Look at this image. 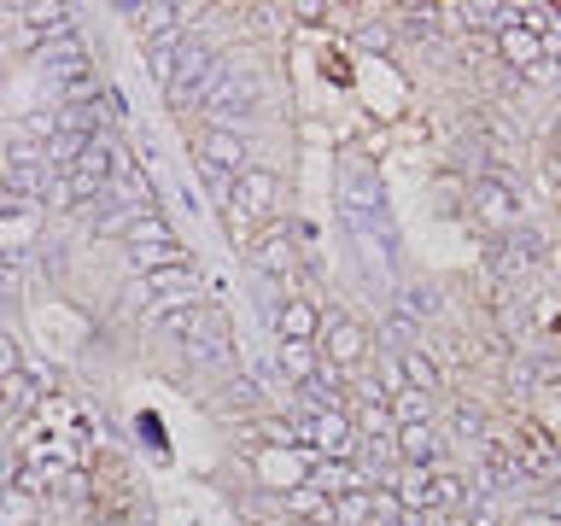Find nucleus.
<instances>
[{"label": "nucleus", "mask_w": 561, "mask_h": 526, "mask_svg": "<svg viewBox=\"0 0 561 526\" xmlns=\"http://www.w3.org/2000/svg\"><path fill=\"white\" fill-rule=\"evenodd\" d=\"M193 158H199V170H222V175H240V170H252V147H245V135L234 129H205L193 135Z\"/></svg>", "instance_id": "423d86ee"}, {"label": "nucleus", "mask_w": 561, "mask_h": 526, "mask_svg": "<svg viewBox=\"0 0 561 526\" xmlns=\"http://www.w3.org/2000/svg\"><path fill=\"white\" fill-rule=\"evenodd\" d=\"M275 368H280V386H305L316 368H322V351L316 345H298V340H280V351H275Z\"/></svg>", "instance_id": "dca6fc26"}, {"label": "nucleus", "mask_w": 561, "mask_h": 526, "mask_svg": "<svg viewBox=\"0 0 561 526\" xmlns=\"http://www.w3.org/2000/svg\"><path fill=\"white\" fill-rule=\"evenodd\" d=\"M42 77L59 82V88L94 77V59H88V42H82V35H65V42H47V47H42Z\"/></svg>", "instance_id": "6e6552de"}, {"label": "nucleus", "mask_w": 561, "mask_h": 526, "mask_svg": "<svg viewBox=\"0 0 561 526\" xmlns=\"http://www.w3.org/2000/svg\"><path fill=\"white\" fill-rule=\"evenodd\" d=\"M520 82L526 88H556V94H561V65L556 59H538L533 70H520Z\"/></svg>", "instance_id": "c85d7f7f"}, {"label": "nucleus", "mask_w": 561, "mask_h": 526, "mask_svg": "<svg viewBox=\"0 0 561 526\" xmlns=\"http://www.w3.org/2000/svg\"><path fill=\"white\" fill-rule=\"evenodd\" d=\"M228 210H240V217L252 222V228L287 217V210H280V175H275L270 164L240 170V175H234V205H228Z\"/></svg>", "instance_id": "39448f33"}, {"label": "nucleus", "mask_w": 561, "mask_h": 526, "mask_svg": "<svg viewBox=\"0 0 561 526\" xmlns=\"http://www.w3.org/2000/svg\"><path fill=\"white\" fill-rule=\"evenodd\" d=\"M538 508H543V515H556L561 521V480H550V485H538V498H533Z\"/></svg>", "instance_id": "473e14b6"}, {"label": "nucleus", "mask_w": 561, "mask_h": 526, "mask_svg": "<svg viewBox=\"0 0 561 526\" xmlns=\"http://www.w3.org/2000/svg\"><path fill=\"white\" fill-rule=\"evenodd\" d=\"M245 263H252V275H263V281H298V240H293V217H275V222H263L257 235H252V245H245ZM298 293V287H293Z\"/></svg>", "instance_id": "7ed1b4c3"}, {"label": "nucleus", "mask_w": 561, "mask_h": 526, "mask_svg": "<svg viewBox=\"0 0 561 526\" xmlns=\"http://www.w3.org/2000/svg\"><path fill=\"white\" fill-rule=\"evenodd\" d=\"M270 403H275V398L263 392V386L245 375V368H240V375H228L222 392H217V410H222V415H240V421H257L263 410H270Z\"/></svg>", "instance_id": "f8f14e48"}, {"label": "nucleus", "mask_w": 561, "mask_h": 526, "mask_svg": "<svg viewBox=\"0 0 561 526\" xmlns=\"http://www.w3.org/2000/svg\"><path fill=\"white\" fill-rule=\"evenodd\" d=\"M403 526H456L445 508H410V515H403Z\"/></svg>", "instance_id": "2f4dec72"}, {"label": "nucleus", "mask_w": 561, "mask_h": 526, "mask_svg": "<svg viewBox=\"0 0 561 526\" xmlns=\"http://www.w3.org/2000/svg\"><path fill=\"white\" fill-rule=\"evenodd\" d=\"M351 47L357 53H392V24H386L380 12L357 18V24H351Z\"/></svg>", "instance_id": "b1692460"}, {"label": "nucleus", "mask_w": 561, "mask_h": 526, "mask_svg": "<svg viewBox=\"0 0 561 526\" xmlns=\"http://www.w3.org/2000/svg\"><path fill=\"white\" fill-rule=\"evenodd\" d=\"M491 47H497V65H503V70H515V77H520V70H533V65L543 59V42H538V35L526 30V24L497 30V35H491Z\"/></svg>", "instance_id": "4468645a"}, {"label": "nucleus", "mask_w": 561, "mask_h": 526, "mask_svg": "<svg viewBox=\"0 0 561 526\" xmlns=\"http://www.w3.org/2000/svg\"><path fill=\"white\" fill-rule=\"evenodd\" d=\"M462 210L485 228V235H497V240L515 235V228L526 222V217H520V210H526V205H520V187H515V175H503V170H480V175H473Z\"/></svg>", "instance_id": "f257e3e1"}, {"label": "nucleus", "mask_w": 561, "mask_h": 526, "mask_svg": "<svg viewBox=\"0 0 561 526\" xmlns=\"http://www.w3.org/2000/svg\"><path fill=\"white\" fill-rule=\"evenodd\" d=\"M287 18H305V24H316V18H333L328 0H293V7H280Z\"/></svg>", "instance_id": "7c9ffc66"}, {"label": "nucleus", "mask_w": 561, "mask_h": 526, "mask_svg": "<svg viewBox=\"0 0 561 526\" xmlns=\"http://www.w3.org/2000/svg\"><path fill=\"white\" fill-rule=\"evenodd\" d=\"M35 515H42V508H35V498H24V491H0V526H35Z\"/></svg>", "instance_id": "bb28decb"}, {"label": "nucleus", "mask_w": 561, "mask_h": 526, "mask_svg": "<svg viewBox=\"0 0 561 526\" xmlns=\"http://www.w3.org/2000/svg\"><path fill=\"white\" fill-rule=\"evenodd\" d=\"M280 515L293 526H333V498H322L310 480H298V485L280 491Z\"/></svg>", "instance_id": "ddd939ff"}, {"label": "nucleus", "mask_w": 561, "mask_h": 526, "mask_svg": "<svg viewBox=\"0 0 561 526\" xmlns=\"http://www.w3.org/2000/svg\"><path fill=\"white\" fill-rule=\"evenodd\" d=\"M398 316H403V322H433V316H438V293L433 287H415V281H410V287H398V305H392Z\"/></svg>", "instance_id": "5701e85b"}, {"label": "nucleus", "mask_w": 561, "mask_h": 526, "mask_svg": "<svg viewBox=\"0 0 561 526\" xmlns=\"http://www.w3.org/2000/svg\"><path fill=\"white\" fill-rule=\"evenodd\" d=\"M316 351H322L328 363H340L345 375H351V368H363L368 357H375V333H368V322H357V316L328 310V316H322V340H316Z\"/></svg>", "instance_id": "20e7f679"}, {"label": "nucleus", "mask_w": 561, "mask_h": 526, "mask_svg": "<svg viewBox=\"0 0 561 526\" xmlns=\"http://www.w3.org/2000/svg\"><path fill=\"white\" fill-rule=\"evenodd\" d=\"M123 245H129V252H182V240H175V228L164 222V210H147Z\"/></svg>", "instance_id": "a211bd4d"}, {"label": "nucleus", "mask_w": 561, "mask_h": 526, "mask_svg": "<svg viewBox=\"0 0 561 526\" xmlns=\"http://www.w3.org/2000/svg\"><path fill=\"white\" fill-rule=\"evenodd\" d=\"M18 368H24V351H18V340H12V333H0V380H7V375H18Z\"/></svg>", "instance_id": "c756f323"}, {"label": "nucleus", "mask_w": 561, "mask_h": 526, "mask_svg": "<svg viewBox=\"0 0 561 526\" xmlns=\"http://www.w3.org/2000/svg\"><path fill=\"white\" fill-rule=\"evenodd\" d=\"M445 427L438 421H415V427H398V456L410 468H445Z\"/></svg>", "instance_id": "1a4fd4ad"}, {"label": "nucleus", "mask_w": 561, "mask_h": 526, "mask_svg": "<svg viewBox=\"0 0 561 526\" xmlns=\"http://www.w3.org/2000/svg\"><path fill=\"white\" fill-rule=\"evenodd\" d=\"M368 498H375V491H345V498H333V526H368Z\"/></svg>", "instance_id": "cd10ccee"}, {"label": "nucleus", "mask_w": 561, "mask_h": 526, "mask_svg": "<svg viewBox=\"0 0 561 526\" xmlns=\"http://www.w3.org/2000/svg\"><path fill=\"white\" fill-rule=\"evenodd\" d=\"M333 199H340L345 222H375L386 217V182H380V164L363 152H345L340 170H333Z\"/></svg>", "instance_id": "f03ea898"}, {"label": "nucleus", "mask_w": 561, "mask_h": 526, "mask_svg": "<svg viewBox=\"0 0 561 526\" xmlns=\"http://www.w3.org/2000/svg\"><path fill=\"white\" fill-rule=\"evenodd\" d=\"M0 164H24V170H47V147L35 135H24L18 129L12 140H7V152H0Z\"/></svg>", "instance_id": "a878e982"}, {"label": "nucleus", "mask_w": 561, "mask_h": 526, "mask_svg": "<svg viewBox=\"0 0 561 526\" xmlns=\"http://www.w3.org/2000/svg\"><path fill=\"white\" fill-rule=\"evenodd\" d=\"M427 485H433V468H410V462H403L386 491H392L403 508H427Z\"/></svg>", "instance_id": "412c9836"}, {"label": "nucleus", "mask_w": 561, "mask_h": 526, "mask_svg": "<svg viewBox=\"0 0 561 526\" xmlns=\"http://www.w3.org/2000/svg\"><path fill=\"white\" fill-rule=\"evenodd\" d=\"M310 485L322 491V498H345V491H368L363 468L357 462H316L310 468Z\"/></svg>", "instance_id": "6ab92c4d"}, {"label": "nucleus", "mask_w": 561, "mask_h": 526, "mask_svg": "<svg viewBox=\"0 0 561 526\" xmlns=\"http://www.w3.org/2000/svg\"><path fill=\"white\" fill-rule=\"evenodd\" d=\"M140 217H147L140 205H112V210H100L88 228H94V240H129V228H135Z\"/></svg>", "instance_id": "393cba45"}, {"label": "nucleus", "mask_w": 561, "mask_h": 526, "mask_svg": "<svg viewBox=\"0 0 561 526\" xmlns=\"http://www.w3.org/2000/svg\"><path fill=\"white\" fill-rule=\"evenodd\" d=\"M147 53V77L158 88H170L175 82V59H182V35H164V42H152V47H140Z\"/></svg>", "instance_id": "4be33fe9"}, {"label": "nucleus", "mask_w": 561, "mask_h": 526, "mask_svg": "<svg viewBox=\"0 0 561 526\" xmlns=\"http://www.w3.org/2000/svg\"><path fill=\"white\" fill-rule=\"evenodd\" d=\"M438 427H445L450 445H473V450H480L485 438H491V415H485L480 398H450V410H445Z\"/></svg>", "instance_id": "9d476101"}, {"label": "nucleus", "mask_w": 561, "mask_h": 526, "mask_svg": "<svg viewBox=\"0 0 561 526\" xmlns=\"http://www.w3.org/2000/svg\"><path fill=\"white\" fill-rule=\"evenodd\" d=\"M403 386H415V392H427V398H445V368L433 363V351L427 345H415V351H403Z\"/></svg>", "instance_id": "f3484780"}, {"label": "nucleus", "mask_w": 561, "mask_h": 526, "mask_svg": "<svg viewBox=\"0 0 561 526\" xmlns=\"http://www.w3.org/2000/svg\"><path fill=\"white\" fill-rule=\"evenodd\" d=\"M322 298H316V293H293L287 298V305H280L275 310V340H298V345H316V340H322Z\"/></svg>", "instance_id": "0eeeda50"}, {"label": "nucleus", "mask_w": 561, "mask_h": 526, "mask_svg": "<svg viewBox=\"0 0 561 526\" xmlns=\"http://www.w3.org/2000/svg\"><path fill=\"white\" fill-rule=\"evenodd\" d=\"M473 491L480 485H468L456 468H433V485H427V508H445V515H468V503H473Z\"/></svg>", "instance_id": "2eb2a0df"}, {"label": "nucleus", "mask_w": 561, "mask_h": 526, "mask_svg": "<svg viewBox=\"0 0 561 526\" xmlns=\"http://www.w3.org/2000/svg\"><path fill=\"white\" fill-rule=\"evenodd\" d=\"M47 386H53V375H42V368H18V375H7L0 380V403H7V410L24 421V415H35L42 410V398H47Z\"/></svg>", "instance_id": "9b49d317"}, {"label": "nucleus", "mask_w": 561, "mask_h": 526, "mask_svg": "<svg viewBox=\"0 0 561 526\" xmlns=\"http://www.w3.org/2000/svg\"><path fill=\"white\" fill-rule=\"evenodd\" d=\"M438 403H445V398H427V392H415V386H403L386 410H392L398 427H415V421H438Z\"/></svg>", "instance_id": "aec40b11"}]
</instances>
